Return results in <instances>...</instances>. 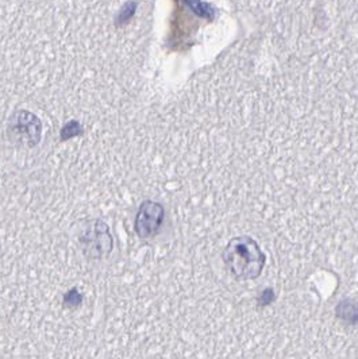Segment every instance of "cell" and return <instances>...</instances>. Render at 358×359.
I'll list each match as a JSON object with an SVG mask.
<instances>
[{"mask_svg":"<svg viewBox=\"0 0 358 359\" xmlns=\"http://www.w3.org/2000/svg\"><path fill=\"white\" fill-rule=\"evenodd\" d=\"M7 135L8 140L17 146L34 147L39 144L42 137V122L34 114L20 109L11 115L7 126Z\"/></svg>","mask_w":358,"mask_h":359,"instance_id":"2","label":"cell"},{"mask_svg":"<svg viewBox=\"0 0 358 359\" xmlns=\"http://www.w3.org/2000/svg\"><path fill=\"white\" fill-rule=\"evenodd\" d=\"M83 133V128L80 126V123L77 121H71L68 122L65 126L61 130V140L62 141H68L73 137H77Z\"/></svg>","mask_w":358,"mask_h":359,"instance_id":"7","label":"cell"},{"mask_svg":"<svg viewBox=\"0 0 358 359\" xmlns=\"http://www.w3.org/2000/svg\"><path fill=\"white\" fill-rule=\"evenodd\" d=\"M83 252L90 259H103L114 249V239L107 223L100 219L92 220L79 236Z\"/></svg>","mask_w":358,"mask_h":359,"instance_id":"3","label":"cell"},{"mask_svg":"<svg viewBox=\"0 0 358 359\" xmlns=\"http://www.w3.org/2000/svg\"><path fill=\"white\" fill-rule=\"evenodd\" d=\"M164 217H165V210L162 204L153 200H145L140 205L135 216V222H134L135 233L141 239L154 238L161 230Z\"/></svg>","mask_w":358,"mask_h":359,"instance_id":"4","label":"cell"},{"mask_svg":"<svg viewBox=\"0 0 358 359\" xmlns=\"http://www.w3.org/2000/svg\"><path fill=\"white\" fill-rule=\"evenodd\" d=\"M81 302H83V296H81V293H79L77 289H71V290L64 296V303H65V306H79V304H81Z\"/></svg>","mask_w":358,"mask_h":359,"instance_id":"8","label":"cell"},{"mask_svg":"<svg viewBox=\"0 0 358 359\" xmlns=\"http://www.w3.org/2000/svg\"><path fill=\"white\" fill-rule=\"evenodd\" d=\"M223 261L237 280H254L264 269L265 255L251 236H237L227 243Z\"/></svg>","mask_w":358,"mask_h":359,"instance_id":"1","label":"cell"},{"mask_svg":"<svg viewBox=\"0 0 358 359\" xmlns=\"http://www.w3.org/2000/svg\"><path fill=\"white\" fill-rule=\"evenodd\" d=\"M138 3H125V6L121 8L118 18H117V26H124L127 22H130V19L133 18V15L135 14V8H137Z\"/></svg>","mask_w":358,"mask_h":359,"instance_id":"6","label":"cell"},{"mask_svg":"<svg viewBox=\"0 0 358 359\" xmlns=\"http://www.w3.org/2000/svg\"><path fill=\"white\" fill-rule=\"evenodd\" d=\"M337 316L342 322L354 325L358 323V306L349 300L340 302L337 306Z\"/></svg>","mask_w":358,"mask_h":359,"instance_id":"5","label":"cell"}]
</instances>
